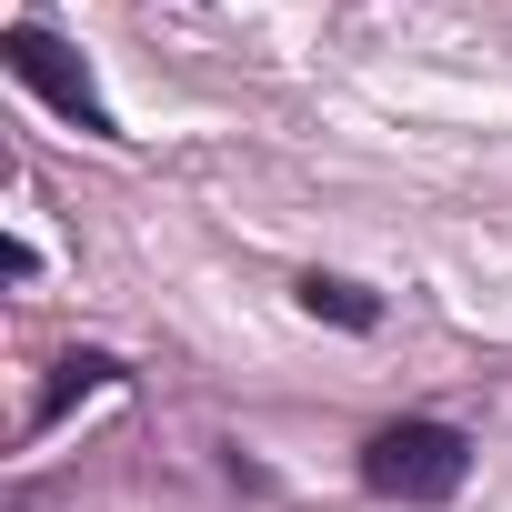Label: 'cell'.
Wrapping results in <instances>:
<instances>
[{
  "label": "cell",
  "mask_w": 512,
  "mask_h": 512,
  "mask_svg": "<svg viewBox=\"0 0 512 512\" xmlns=\"http://www.w3.org/2000/svg\"><path fill=\"white\" fill-rule=\"evenodd\" d=\"M302 312H312V322H342V332H372V322H382V312H372V292H352V282H322V272L302 282Z\"/></svg>",
  "instance_id": "cell-4"
},
{
  "label": "cell",
  "mask_w": 512,
  "mask_h": 512,
  "mask_svg": "<svg viewBox=\"0 0 512 512\" xmlns=\"http://www.w3.org/2000/svg\"><path fill=\"white\" fill-rule=\"evenodd\" d=\"M462 472H472V442H462L452 422H382V432L362 442V482H372L382 502H412V512L452 502Z\"/></svg>",
  "instance_id": "cell-1"
},
{
  "label": "cell",
  "mask_w": 512,
  "mask_h": 512,
  "mask_svg": "<svg viewBox=\"0 0 512 512\" xmlns=\"http://www.w3.org/2000/svg\"><path fill=\"white\" fill-rule=\"evenodd\" d=\"M111 382H121V362H111V352H61V362H51V382H41V402H31V432H51L71 402H91V392H111Z\"/></svg>",
  "instance_id": "cell-3"
},
{
  "label": "cell",
  "mask_w": 512,
  "mask_h": 512,
  "mask_svg": "<svg viewBox=\"0 0 512 512\" xmlns=\"http://www.w3.org/2000/svg\"><path fill=\"white\" fill-rule=\"evenodd\" d=\"M0 61H11V81H21V91H41L61 121H81V131H101V141L121 131V121H111V101H101V81H91V61H81L71 41H51L41 21H11V31H0Z\"/></svg>",
  "instance_id": "cell-2"
}]
</instances>
